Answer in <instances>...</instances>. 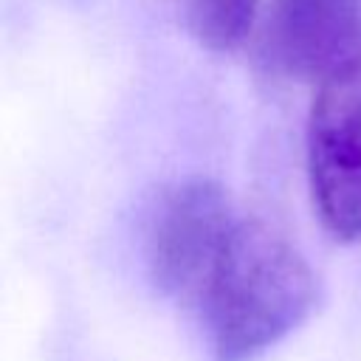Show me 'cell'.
<instances>
[{
	"instance_id": "obj_1",
	"label": "cell",
	"mask_w": 361,
	"mask_h": 361,
	"mask_svg": "<svg viewBox=\"0 0 361 361\" xmlns=\"http://www.w3.org/2000/svg\"><path fill=\"white\" fill-rule=\"evenodd\" d=\"M319 285L299 248L274 226L240 217L197 302L212 355L251 361L316 307Z\"/></svg>"
},
{
	"instance_id": "obj_2",
	"label": "cell",
	"mask_w": 361,
	"mask_h": 361,
	"mask_svg": "<svg viewBox=\"0 0 361 361\" xmlns=\"http://www.w3.org/2000/svg\"><path fill=\"white\" fill-rule=\"evenodd\" d=\"M237 220L220 183L189 178L172 186L161 197L147 234V265L158 290L197 307Z\"/></svg>"
},
{
	"instance_id": "obj_3",
	"label": "cell",
	"mask_w": 361,
	"mask_h": 361,
	"mask_svg": "<svg viewBox=\"0 0 361 361\" xmlns=\"http://www.w3.org/2000/svg\"><path fill=\"white\" fill-rule=\"evenodd\" d=\"M307 178L324 228L361 240V73L319 87L307 118Z\"/></svg>"
},
{
	"instance_id": "obj_4",
	"label": "cell",
	"mask_w": 361,
	"mask_h": 361,
	"mask_svg": "<svg viewBox=\"0 0 361 361\" xmlns=\"http://www.w3.org/2000/svg\"><path fill=\"white\" fill-rule=\"evenodd\" d=\"M265 56L316 87L361 73V0H271Z\"/></svg>"
},
{
	"instance_id": "obj_5",
	"label": "cell",
	"mask_w": 361,
	"mask_h": 361,
	"mask_svg": "<svg viewBox=\"0 0 361 361\" xmlns=\"http://www.w3.org/2000/svg\"><path fill=\"white\" fill-rule=\"evenodd\" d=\"M259 0H178L183 25L209 51L226 54L245 42Z\"/></svg>"
}]
</instances>
